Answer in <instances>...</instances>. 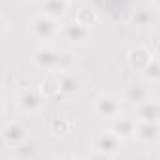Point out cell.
<instances>
[{"label": "cell", "instance_id": "6da1fadb", "mask_svg": "<svg viewBox=\"0 0 160 160\" xmlns=\"http://www.w3.org/2000/svg\"><path fill=\"white\" fill-rule=\"evenodd\" d=\"M34 64L45 72H64L72 70L73 57L53 45H42L40 49L34 51Z\"/></svg>", "mask_w": 160, "mask_h": 160}, {"label": "cell", "instance_id": "7a4b0ae2", "mask_svg": "<svg viewBox=\"0 0 160 160\" xmlns=\"http://www.w3.org/2000/svg\"><path fill=\"white\" fill-rule=\"evenodd\" d=\"M30 34L38 40H51L57 34H60V27L55 17L40 15L30 23Z\"/></svg>", "mask_w": 160, "mask_h": 160}, {"label": "cell", "instance_id": "3957f363", "mask_svg": "<svg viewBox=\"0 0 160 160\" xmlns=\"http://www.w3.org/2000/svg\"><path fill=\"white\" fill-rule=\"evenodd\" d=\"M94 111L98 117L102 119H117L119 115H122V102L121 98L117 96H109V94H104V96H98L96 102H94Z\"/></svg>", "mask_w": 160, "mask_h": 160}, {"label": "cell", "instance_id": "277c9868", "mask_svg": "<svg viewBox=\"0 0 160 160\" xmlns=\"http://www.w3.org/2000/svg\"><path fill=\"white\" fill-rule=\"evenodd\" d=\"M121 138L113 132V130H108V132H100L96 138H94V147H96V156H113L119 149H121Z\"/></svg>", "mask_w": 160, "mask_h": 160}, {"label": "cell", "instance_id": "5b68a950", "mask_svg": "<svg viewBox=\"0 0 160 160\" xmlns=\"http://www.w3.org/2000/svg\"><path fill=\"white\" fill-rule=\"evenodd\" d=\"M43 98H45V96L40 94V92L34 91V89H23V91L19 92V96H17V106H19L21 111L34 115V113H40V111H42V108H43Z\"/></svg>", "mask_w": 160, "mask_h": 160}, {"label": "cell", "instance_id": "8992f818", "mask_svg": "<svg viewBox=\"0 0 160 160\" xmlns=\"http://www.w3.org/2000/svg\"><path fill=\"white\" fill-rule=\"evenodd\" d=\"M60 34H62V38L66 42L79 45V43H85L87 38L91 36V27H87V25H83V23H79V21L73 19L72 23H68V25H64L60 28Z\"/></svg>", "mask_w": 160, "mask_h": 160}, {"label": "cell", "instance_id": "52a82bcc", "mask_svg": "<svg viewBox=\"0 0 160 160\" xmlns=\"http://www.w3.org/2000/svg\"><path fill=\"white\" fill-rule=\"evenodd\" d=\"M58 75V85H60V94L62 96H75L81 92L83 89V83H81V77L77 73L70 72V70H64V72H57Z\"/></svg>", "mask_w": 160, "mask_h": 160}, {"label": "cell", "instance_id": "ba28073f", "mask_svg": "<svg viewBox=\"0 0 160 160\" xmlns=\"http://www.w3.org/2000/svg\"><path fill=\"white\" fill-rule=\"evenodd\" d=\"M122 100H124L126 104L138 108V106L145 104L147 100H151V91H149V87L143 85V83H132V85H128V87L122 91Z\"/></svg>", "mask_w": 160, "mask_h": 160}, {"label": "cell", "instance_id": "9c48e42d", "mask_svg": "<svg viewBox=\"0 0 160 160\" xmlns=\"http://www.w3.org/2000/svg\"><path fill=\"white\" fill-rule=\"evenodd\" d=\"M134 138L139 143H145V145L154 143L160 138V126H158V122L156 121H138Z\"/></svg>", "mask_w": 160, "mask_h": 160}, {"label": "cell", "instance_id": "30bf717a", "mask_svg": "<svg viewBox=\"0 0 160 160\" xmlns=\"http://www.w3.org/2000/svg\"><path fill=\"white\" fill-rule=\"evenodd\" d=\"M136 126H138V119H136V115H134V117H130V115H119L117 119L111 121V130H113L121 139L134 138V134H136Z\"/></svg>", "mask_w": 160, "mask_h": 160}, {"label": "cell", "instance_id": "8fae6325", "mask_svg": "<svg viewBox=\"0 0 160 160\" xmlns=\"http://www.w3.org/2000/svg\"><path fill=\"white\" fill-rule=\"evenodd\" d=\"M25 128L19 124V122H8V124H4V128H2V139L8 143V145H12V147H17V145H21L23 141H25Z\"/></svg>", "mask_w": 160, "mask_h": 160}, {"label": "cell", "instance_id": "7c38bea8", "mask_svg": "<svg viewBox=\"0 0 160 160\" xmlns=\"http://www.w3.org/2000/svg\"><path fill=\"white\" fill-rule=\"evenodd\" d=\"M152 58H154V57H152V53H151L147 47H143V45L134 47V49L130 51V55H128L130 66H132V68H136V70H139V72H143V68H145Z\"/></svg>", "mask_w": 160, "mask_h": 160}, {"label": "cell", "instance_id": "4fadbf2b", "mask_svg": "<svg viewBox=\"0 0 160 160\" xmlns=\"http://www.w3.org/2000/svg\"><path fill=\"white\" fill-rule=\"evenodd\" d=\"M136 119L138 121H160V102L147 100L145 104L138 106Z\"/></svg>", "mask_w": 160, "mask_h": 160}, {"label": "cell", "instance_id": "5bb4252c", "mask_svg": "<svg viewBox=\"0 0 160 160\" xmlns=\"http://www.w3.org/2000/svg\"><path fill=\"white\" fill-rule=\"evenodd\" d=\"M154 21V12L147 6H141V8H136L132 12V25L138 27V28H147L151 27Z\"/></svg>", "mask_w": 160, "mask_h": 160}, {"label": "cell", "instance_id": "9a60e30c", "mask_svg": "<svg viewBox=\"0 0 160 160\" xmlns=\"http://www.w3.org/2000/svg\"><path fill=\"white\" fill-rule=\"evenodd\" d=\"M68 8V0H43V10H45V15L49 17H62L64 12Z\"/></svg>", "mask_w": 160, "mask_h": 160}, {"label": "cell", "instance_id": "2e32d148", "mask_svg": "<svg viewBox=\"0 0 160 160\" xmlns=\"http://www.w3.org/2000/svg\"><path fill=\"white\" fill-rule=\"evenodd\" d=\"M42 94H43L45 98H53V96L60 94V85H58V75H57V72H55L53 75H49L45 81H43Z\"/></svg>", "mask_w": 160, "mask_h": 160}, {"label": "cell", "instance_id": "e0dca14e", "mask_svg": "<svg viewBox=\"0 0 160 160\" xmlns=\"http://www.w3.org/2000/svg\"><path fill=\"white\" fill-rule=\"evenodd\" d=\"M143 75L149 79V81H158V79H160V60L152 58V60L143 68Z\"/></svg>", "mask_w": 160, "mask_h": 160}, {"label": "cell", "instance_id": "ac0fdd59", "mask_svg": "<svg viewBox=\"0 0 160 160\" xmlns=\"http://www.w3.org/2000/svg\"><path fill=\"white\" fill-rule=\"evenodd\" d=\"M49 130H51L55 136H64V134L70 130V122H68L66 119H60V117H57V119H53V121H51V126H49Z\"/></svg>", "mask_w": 160, "mask_h": 160}, {"label": "cell", "instance_id": "d6986e66", "mask_svg": "<svg viewBox=\"0 0 160 160\" xmlns=\"http://www.w3.org/2000/svg\"><path fill=\"white\" fill-rule=\"evenodd\" d=\"M73 19L79 21V23H83V25H87V27H91V25L96 21V15H94V12H91L89 8H81V10L75 13Z\"/></svg>", "mask_w": 160, "mask_h": 160}, {"label": "cell", "instance_id": "ffe728a7", "mask_svg": "<svg viewBox=\"0 0 160 160\" xmlns=\"http://www.w3.org/2000/svg\"><path fill=\"white\" fill-rule=\"evenodd\" d=\"M152 4H154V10L160 12V0H152Z\"/></svg>", "mask_w": 160, "mask_h": 160}]
</instances>
